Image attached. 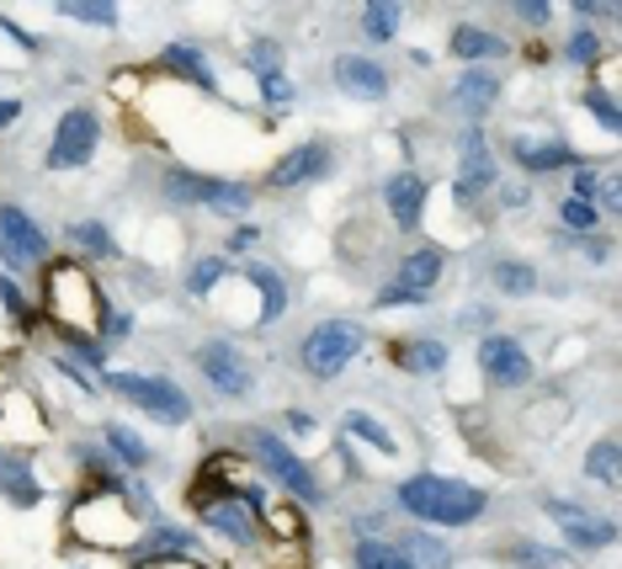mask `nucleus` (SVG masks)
I'll return each mask as SVG.
<instances>
[{
  "label": "nucleus",
  "mask_w": 622,
  "mask_h": 569,
  "mask_svg": "<svg viewBox=\"0 0 622 569\" xmlns=\"http://www.w3.org/2000/svg\"><path fill=\"white\" fill-rule=\"evenodd\" d=\"M37 320L60 341H107V288L96 282V267L81 256H49L37 267Z\"/></svg>",
  "instance_id": "f257e3e1"
},
{
  "label": "nucleus",
  "mask_w": 622,
  "mask_h": 569,
  "mask_svg": "<svg viewBox=\"0 0 622 569\" xmlns=\"http://www.w3.org/2000/svg\"><path fill=\"white\" fill-rule=\"evenodd\" d=\"M394 506L410 516L415 527H437V533H463L479 527L490 516V495L479 484L458 480V474H437V469H420L405 474L394 484Z\"/></svg>",
  "instance_id": "f03ea898"
},
{
  "label": "nucleus",
  "mask_w": 622,
  "mask_h": 569,
  "mask_svg": "<svg viewBox=\"0 0 622 569\" xmlns=\"http://www.w3.org/2000/svg\"><path fill=\"white\" fill-rule=\"evenodd\" d=\"M367 346H373V330L352 320V314H325V320H314V325L298 335V373L303 378H314V384H341L346 373H352L356 362L367 357Z\"/></svg>",
  "instance_id": "7ed1b4c3"
},
{
  "label": "nucleus",
  "mask_w": 622,
  "mask_h": 569,
  "mask_svg": "<svg viewBox=\"0 0 622 569\" xmlns=\"http://www.w3.org/2000/svg\"><path fill=\"white\" fill-rule=\"evenodd\" d=\"M160 203H171L181 213H207V218L245 224V213L256 208V186L197 171V165H171V171H160Z\"/></svg>",
  "instance_id": "20e7f679"
},
{
  "label": "nucleus",
  "mask_w": 622,
  "mask_h": 569,
  "mask_svg": "<svg viewBox=\"0 0 622 569\" xmlns=\"http://www.w3.org/2000/svg\"><path fill=\"white\" fill-rule=\"evenodd\" d=\"M101 384H107V394H118L122 405H133L139 416H149L154 426H171V431H181V426H192V416H197V405H192V394L181 389L171 373H139V367H107L101 373Z\"/></svg>",
  "instance_id": "39448f33"
},
{
  "label": "nucleus",
  "mask_w": 622,
  "mask_h": 569,
  "mask_svg": "<svg viewBox=\"0 0 622 569\" xmlns=\"http://www.w3.org/2000/svg\"><path fill=\"white\" fill-rule=\"evenodd\" d=\"M192 367H197V378H203L207 389L218 394V399H229V405H245V399H256V389H261L256 362L245 357V346L229 341V335H203L192 346Z\"/></svg>",
  "instance_id": "423d86ee"
},
{
  "label": "nucleus",
  "mask_w": 622,
  "mask_h": 569,
  "mask_svg": "<svg viewBox=\"0 0 622 569\" xmlns=\"http://www.w3.org/2000/svg\"><path fill=\"white\" fill-rule=\"evenodd\" d=\"M452 150H458L452 203H458V208H479L484 197H495V186L505 181L501 150H495V139H490V128H484V122H469V128H458Z\"/></svg>",
  "instance_id": "0eeeda50"
},
{
  "label": "nucleus",
  "mask_w": 622,
  "mask_h": 569,
  "mask_svg": "<svg viewBox=\"0 0 622 569\" xmlns=\"http://www.w3.org/2000/svg\"><path fill=\"white\" fill-rule=\"evenodd\" d=\"M245 452H256V463L267 469L271 480L282 484L293 501H303V506H320L325 501V484H320V474L309 469V458L282 437V431H271V426H256V431H245Z\"/></svg>",
  "instance_id": "6e6552de"
},
{
  "label": "nucleus",
  "mask_w": 622,
  "mask_h": 569,
  "mask_svg": "<svg viewBox=\"0 0 622 569\" xmlns=\"http://www.w3.org/2000/svg\"><path fill=\"white\" fill-rule=\"evenodd\" d=\"M474 367H479V378H484L490 389H501V394H522L537 378V362H533V352H527V341L511 335V330H501V325L479 330Z\"/></svg>",
  "instance_id": "1a4fd4ad"
},
{
  "label": "nucleus",
  "mask_w": 622,
  "mask_h": 569,
  "mask_svg": "<svg viewBox=\"0 0 622 569\" xmlns=\"http://www.w3.org/2000/svg\"><path fill=\"white\" fill-rule=\"evenodd\" d=\"M101 150V112L86 107V101H75V107H64L60 122H54V139H49V154H43V165L54 171V176H75V171H86L90 160Z\"/></svg>",
  "instance_id": "9d476101"
},
{
  "label": "nucleus",
  "mask_w": 622,
  "mask_h": 569,
  "mask_svg": "<svg viewBox=\"0 0 622 569\" xmlns=\"http://www.w3.org/2000/svg\"><path fill=\"white\" fill-rule=\"evenodd\" d=\"M505 154H511V165L527 181H548L559 171H575L586 160L559 128H516V133H505Z\"/></svg>",
  "instance_id": "9b49d317"
},
{
  "label": "nucleus",
  "mask_w": 622,
  "mask_h": 569,
  "mask_svg": "<svg viewBox=\"0 0 622 569\" xmlns=\"http://www.w3.org/2000/svg\"><path fill=\"white\" fill-rule=\"evenodd\" d=\"M49 256H54V240L37 224V213H28L22 203H0V271L22 277V271H37Z\"/></svg>",
  "instance_id": "f8f14e48"
},
{
  "label": "nucleus",
  "mask_w": 622,
  "mask_h": 569,
  "mask_svg": "<svg viewBox=\"0 0 622 569\" xmlns=\"http://www.w3.org/2000/svg\"><path fill=\"white\" fill-rule=\"evenodd\" d=\"M543 516L564 533V548H569V554H607V548L618 543V522H612V516H601V511H591V506H575V501H564V495H543Z\"/></svg>",
  "instance_id": "ddd939ff"
},
{
  "label": "nucleus",
  "mask_w": 622,
  "mask_h": 569,
  "mask_svg": "<svg viewBox=\"0 0 622 569\" xmlns=\"http://www.w3.org/2000/svg\"><path fill=\"white\" fill-rule=\"evenodd\" d=\"M325 176H335V144L330 139H303V144H293V150H282L271 160L261 186L267 192H303V186H314Z\"/></svg>",
  "instance_id": "4468645a"
},
{
  "label": "nucleus",
  "mask_w": 622,
  "mask_h": 569,
  "mask_svg": "<svg viewBox=\"0 0 622 569\" xmlns=\"http://www.w3.org/2000/svg\"><path fill=\"white\" fill-rule=\"evenodd\" d=\"M378 197H384L388 224H394L399 235H420V224H426V203H431V176H426L420 165H399L394 176H384Z\"/></svg>",
  "instance_id": "2eb2a0df"
},
{
  "label": "nucleus",
  "mask_w": 622,
  "mask_h": 569,
  "mask_svg": "<svg viewBox=\"0 0 622 569\" xmlns=\"http://www.w3.org/2000/svg\"><path fill=\"white\" fill-rule=\"evenodd\" d=\"M330 80L346 101H362V107H384L394 96V75H388L384 60H373L367 49L362 54H335L330 60Z\"/></svg>",
  "instance_id": "dca6fc26"
},
{
  "label": "nucleus",
  "mask_w": 622,
  "mask_h": 569,
  "mask_svg": "<svg viewBox=\"0 0 622 569\" xmlns=\"http://www.w3.org/2000/svg\"><path fill=\"white\" fill-rule=\"evenodd\" d=\"M235 277H239V288L256 293V330H271V325L288 320V309H293V277H288V267H271V261H239Z\"/></svg>",
  "instance_id": "f3484780"
},
{
  "label": "nucleus",
  "mask_w": 622,
  "mask_h": 569,
  "mask_svg": "<svg viewBox=\"0 0 622 569\" xmlns=\"http://www.w3.org/2000/svg\"><path fill=\"white\" fill-rule=\"evenodd\" d=\"M197 522H203L207 533H218L224 543H235V548H256V543L267 538L261 516L245 511L239 495H207V501H197Z\"/></svg>",
  "instance_id": "a211bd4d"
},
{
  "label": "nucleus",
  "mask_w": 622,
  "mask_h": 569,
  "mask_svg": "<svg viewBox=\"0 0 622 569\" xmlns=\"http://www.w3.org/2000/svg\"><path fill=\"white\" fill-rule=\"evenodd\" d=\"M447 54L458 60V69H495L511 60V43H505V32L484 28V22H452Z\"/></svg>",
  "instance_id": "6ab92c4d"
},
{
  "label": "nucleus",
  "mask_w": 622,
  "mask_h": 569,
  "mask_svg": "<svg viewBox=\"0 0 622 569\" xmlns=\"http://www.w3.org/2000/svg\"><path fill=\"white\" fill-rule=\"evenodd\" d=\"M154 64H160V69H171V75H181L186 86H197L207 101H224V86H218L213 54H207L203 43H192V37H171V43H160Z\"/></svg>",
  "instance_id": "aec40b11"
},
{
  "label": "nucleus",
  "mask_w": 622,
  "mask_h": 569,
  "mask_svg": "<svg viewBox=\"0 0 622 569\" xmlns=\"http://www.w3.org/2000/svg\"><path fill=\"white\" fill-rule=\"evenodd\" d=\"M505 96V80L501 69H458L452 75V86H447V101H452V112H463L469 122H484L495 107H501Z\"/></svg>",
  "instance_id": "412c9836"
},
{
  "label": "nucleus",
  "mask_w": 622,
  "mask_h": 569,
  "mask_svg": "<svg viewBox=\"0 0 622 569\" xmlns=\"http://www.w3.org/2000/svg\"><path fill=\"white\" fill-rule=\"evenodd\" d=\"M447 277V250L431 240H415L405 256H399V267H394V277L388 282H399V288H410V293H437V282Z\"/></svg>",
  "instance_id": "4be33fe9"
},
{
  "label": "nucleus",
  "mask_w": 622,
  "mask_h": 569,
  "mask_svg": "<svg viewBox=\"0 0 622 569\" xmlns=\"http://www.w3.org/2000/svg\"><path fill=\"white\" fill-rule=\"evenodd\" d=\"M394 362L415 378H442L447 362H452V346L442 335H394Z\"/></svg>",
  "instance_id": "5701e85b"
},
{
  "label": "nucleus",
  "mask_w": 622,
  "mask_h": 569,
  "mask_svg": "<svg viewBox=\"0 0 622 569\" xmlns=\"http://www.w3.org/2000/svg\"><path fill=\"white\" fill-rule=\"evenodd\" d=\"M101 452H107V463H118L128 474H149V463H154V448L128 420H101Z\"/></svg>",
  "instance_id": "b1692460"
},
{
  "label": "nucleus",
  "mask_w": 622,
  "mask_h": 569,
  "mask_svg": "<svg viewBox=\"0 0 622 569\" xmlns=\"http://www.w3.org/2000/svg\"><path fill=\"white\" fill-rule=\"evenodd\" d=\"M341 442H362V448H373L378 458H399V437L388 431V420L373 416V410H362V405H352V410L341 416Z\"/></svg>",
  "instance_id": "393cba45"
},
{
  "label": "nucleus",
  "mask_w": 622,
  "mask_h": 569,
  "mask_svg": "<svg viewBox=\"0 0 622 569\" xmlns=\"http://www.w3.org/2000/svg\"><path fill=\"white\" fill-rule=\"evenodd\" d=\"M490 288L511 303L537 299V293H543V271H537L533 261H522V256H501V261L490 267Z\"/></svg>",
  "instance_id": "a878e982"
},
{
  "label": "nucleus",
  "mask_w": 622,
  "mask_h": 569,
  "mask_svg": "<svg viewBox=\"0 0 622 569\" xmlns=\"http://www.w3.org/2000/svg\"><path fill=\"white\" fill-rule=\"evenodd\" d=\"M0 495L22 511H32L37 501H43V480L32 474V463L22 458V452H0Z\"/></svg>",
  "instance_id": "bb28decb"
},
{
  "label": "nucleus",
  "mask_w": 622,
  "mask_h": 569,
  "mask_svg": "<svg viewBox=\"0 0 622 569\" xmlns=\"http://www.w3.org/2000/svg\"><path fill=\"white\" fill-rule=\"evenodd\" d=\"M64 240H69V250H75L86 267H90V261H118V256H122L118 240H112V229H107L101 218H69Z\"/></svg>",
  "instance_id": "cd10ccee"
},
{
  "label": "nucleus",
  "mask_w": 622,
  "mask_h": 569,
  "mask_svg": "<svg viewBox=\"0 0 622 569\" xmlns=\"http://www.w3.org/2000/svg\"><path fill=\"white\" fill-rule=\"evenodd\" d=\"M229 277H235V261H229V256H197V261L186 267V277H181V293L192 303H213Z\"/></svg>",
  "instance_id": "c85d7f7f"
},
{
  "label": "nucleus",
  "mask_w": 622,
  "mask_h": 569,
  "mask_svg": "<svg viewBox=\"0 0 622 569\" xmlns=\"http://www.w3.org/2000/svg\"><path fill=\"white\" fill-rule=\"evenodd\" d=\"M399 28H405V6H394V0H373V6L356 11V32H362V43H373V49L394 43ZM373 49H367V54H373Z\"/></svg>",
  "instance_id": "c756f323"
},
{
  "label": "nucleus",
  "mask_w": 622,
  "mask_h": 569,
  "mask_svg": "<svg viewBox=\"0 0 622 569\" xmlns=\"http://www.w3.org/2000/svg\"><path fill=\"white\" fill-rule=\"evenodd\" d=\"M612 49H618V43H612V37H601L596 28H575L569 37H564V64H575V69H586V75H591V69L607 60Z\"/></svg>",
  "instance_id": "7c9ffc66"
},
{
  "label": "nucleus",
  "mask_w": 622,
  "mask_h": 569,
  "mask_svg": "<svg viewBox=\"0 0 622 569\" xmlns=\"http://www.w3.org/2000/svg\"><path fill=\"white\" fill-rule=\"evenodd\" d=\"M54 11H60L64 22H75V28H101V32L122 28V11L112 0H60Z\"/></svg>",
  "instance_id": "2f4dec72"
},
{
  "label": "nucleus",
  "mask_w": 622,
  "mask_h": 569,
  "mask_svg": "<svg viewBox=\"0 0 622 569\" xmlns=\"http://www.w3.org/2000/svg\"><path fill=\"white\" fill-rule=\"evenodd\" d=\"M352 565L356 569H415V559L394 538H356L352 543Z\"/></svg>",
  "instance_id": "473e14b6"
},
{
  "label": "nucleus",
  "mask_w": 622,
  "mask_h": 569,
  "mask_svg": "<svg viewBox=\"0 0 622 569\" xmlns=\"http://www.w3.org/2000/svg\"><path fill=\"white\" fill-rule=\"evenodd\" d=\"M256 101L267 107V118H282L298 107V80L288 69H271V75H256Z\"/></svg>",
  "instance_id": "72a5a7b5"
},
{
  "label": "nucleus",
  "mask_w": 622,
  "mask_h": 569,
  "mask_svg": "<svg viewBox=\"0 0 622 569\" xmlns=\"http://www.w3.org/2000/svg\"><path fill=\"white\" fill-rule=\"evenodd\" d=\"M239 64H245L250 75H271V69H288V43H282V37H250V43L239 49Z\"/></svg>",
  "instance_id": "f704fd0d"
},
{
  "label": "nucleus",
  "mask_w": 622,
  "mask_h": 569,
  "mask_svg": "<svg viewBox=\"0 0 622 569\" xmlns=\"http://www.w3.org/2000/svg\"><path fill=\"white\" fill-rule=\"evenodd\" d=\"M580 474L596 480L601 490H618V437H601V442L580 458Z\"/></svg>",
  "instance_id": "c9c22d12"
},
{
  "label": "nucleus",
  "mask_w": 622,
  "mask_h": 569,
  "mask_svg": "<svg viewBox=\"0 0 622 569\" xmlns=\"http://www.w3.org/2000/svg\"><path fill=\"white\" fill-rule=\"evenodd\" d=\"M601 213L596 203H580V197H559V235H601Z\"/></svg>",
  "instance_id": "e433bc0d"
},
{
  "label": "nucleus",
  "mask_w": 622,
  "mask_h": 569,
  "mask_svg": "<svg viewBox=\"0 0 622 569\" xmlns=\"http://www.w3.org/2000/svg\"><path fill=\"white\" fill-rule=\"evenodd\" d=\"M505 559H511L516 569H569V554H559V548H543V543H516Z\"/></svg>",
  "instance_id": "4c0bfd02"
},
{
  "label": "nucleus",
  "mask_w": 622,
  "mask_h": 569,
  "mask_svg": "<svg viewBox=\"0 0 622 569\" xmlns=\"http://www.w3.org/2000/svg\"><path fill=\"white\" fill-rule=\"evenodd\" d=\"M612 165H591V160H580L575 171H569V192L564 197H580V203H596L601 197V181H607Z\"/></svg>",
  "instance_id": "58836bf2"
},
{
  "label": "nucleus",
  "mask_w": 622,
  "mask_h": 569,
  "mask_svg": "<svg viewBox=\"0 0 622 569\" xmlns=\"http://www.w3.org/2000/svg\"><path fill=\"white\" fill-rule=\"evenodd\" d=\"M426 293H410V288H399V282H384L378 293H373V309L378 314H394V309H426Z\"/></svg>",
  "instance_id": "ea45409f"
},
{
  "label": "nucleus",
  "mask_w": 622,
  "mask_h": 569,
  "mask_svg": "<svg viewBox=\"0 0 622 569\" xmlns=\"http://www.w3.org/2000/svg\"><path fill=\"white\" fill-rule=\"evenodd\" d=\"M522 28H533V32H548L554 28V6L548 0H516V6H505Z\"/></svg>",
  "instance_id": "a19ab883"
},
{
  "label": "nucleus",
  "mask_w": 622,
  "mask_h": 569,
  "mask_svg": "<svg viewBox=\"0 0 622 569\" xmlns=\"http://www.w3.org/2000/svg\"><path fill=\"white\" fill-rule=\"evenodd\" d=\"M0 32H11V37H17V49H28V54H43V49H49V37H43V32H28L17 17H6V11H0Z\"/></svg>",
  "instance_id": "79ce46f5"
},
{
  "label": "nucleus",
  "mask_w": 622,
  "mask_h": 569,
  "mask_svg": "<svg viewBox=\"0 0 622 569\" xmlns=\"http://www.w3.org/2000/svg\"><path fill=\"white\" fill-rule=\"evenodd\" d=\"M256 245H261V229H256V224H235L229 240H224V256H250Z\"/></svg>",
  "instance_id": "37998d69"
},
{
  "label": "nucleus",
  "mask_w": 622,
  "mask_h": 569,
  "mask_svg": "<svg viewBox=\"0 0 622 569\" xmlns=\"http://www.w3.org/2000/svg\"><path fill=\"white\" fill-rule=\"evenodd\" d=\"M282 426H288V437H298V442H309V437L320 431V420L309 416V410H298V405H288V410H282Z\"/></svg>",
  "instance_id": "c03bdc74"
},
{
  "label": "nucleus",
  "mask_w": 622,
  "mask_h": 569,
  "mask_svg": "<svg viewBox=\"0 0 622 569\" xmlns=\"http://www.w3.org/2000/svg\"><path fill=\"white\" fill-rule=\"evenodd\" d=\"M495 203H501V208H527V203H533V186H527V181H501V186H495Z\"/></svg>",
  "instance_id": "a18cd8bd"
},
{
  "label": "nucleus",
  "mask_w": 622,
  "mask_h": 569,
  "mask_svg": "<svg viewBox=\"0 0 622 569\" xmlns=\"http://www.w3.org/2000/svg\"><path fill=\"white\" fill-rule=\"evenodd\" d=\"M22 122V96H0V133Z\"/></svg>",
  "instance_id": "49530a36"
}]
</instances>
